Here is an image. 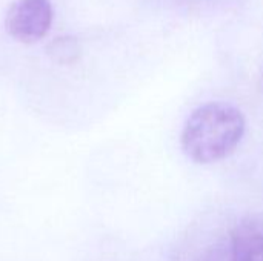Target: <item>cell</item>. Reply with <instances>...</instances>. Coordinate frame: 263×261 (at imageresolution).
Instances as JSON below:
<instances>
[{"mask_svg": "<svg viewBox=\"0 0 263 261\" xmlns=\"http://www.w3.org/2000/svg\"><path fill=\"white\" fill-rule=\"evenodd\" d=\"M231 261H263V217L242 220L231 234Z\"/></svg>", "mask_w": 263, "mask_h": 261, "instance_id": "obj_3", "label": "cell"}, {"mask_svg": "<svg viewBox=\"0 0 263 261\" xmlns=\"http://www.w3.org/2000/svg\"><path fill=\"white\" fill-rule=\"evenodd\" d=\"M200 261H231V251L225 246H217L216 249H211L203 260Z\"/></svg>", "mask_w": 263, "mask_h": 261, "instance_id": "obj_5", "label": "cell"}, {"mask_svg": "<svg viewBox=\"0 0 263 261\" xmlns=\"http://www.w3.org/2000/svg\"><path fill=\"white\" fill-rule=\"evenodd\" d=\"M46 52L52 62L59 65H71L80 57V45L76 37L62 35L48 45Z\"/></svg>", "mask_w": 263, "mask_h": 261, "instance_id": "obj_4", "label": "cell"}, {"mask_svg": "<svg viewBox=\"0 0 263 261\" xmlns=\"http://www.w3.org/2000/svg\"><path fill=\"white\" fill-rule=\"evenodd\" d=\"M245 117L239 108L225 102H211L197 108L182 131V149L199 165L230 157L245 134Z\"/></svg>", "mask_w": 263, "mask_h": 261, "instance_id": "obj_1", "label": "cell"}, {"mask_svg": "<svg viewBox=\"0 0 263 261\" xmlns=\"http://www.w3.org/2000/svg\"><path fill=\"white\" fill-rule=\"evenodd\" d=\"M52 18L51 0H15L5 15V29L15 42L31 45L48 34Z\"/></svg>", "mask_w": 263, "mask_h": 261, "instance_id": "obj_2", "label": "cell"}]
</instances>
